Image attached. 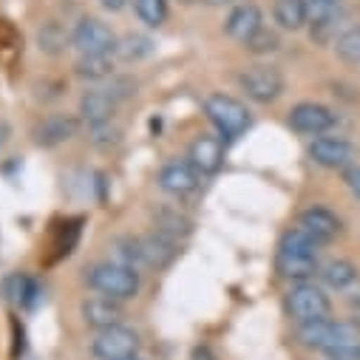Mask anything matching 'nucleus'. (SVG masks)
I'll use <instances>...</instances> for the list:
<instances>
[{"label":"nucleus","instance_id":"35","mask_svg":"<svg viewBox=\"0 0 360 360\" xmlns=\"http://www.w3.org/2000/svg\"><path fill=\"white\" fill-rule=\"evenodd\" d=\"M196 360H213V357H210L207 349H199V352H196Z\"/></svg>","mask_w":360,"mask_h":360},{"label":"nucleus","instance_id":"28","mask_svg":"<svg viewBox=\"0 0 360 360\" xmlns=\"http://www.w3.org/2000/svg\"><path fill=\"white\" fill-rule=\"evenodd\" d=\"M244 49L247 51H252V54H273V51H278L281 49V37L273 32V29H266V26H261L247 43H244Z\"/></svg>","mask_w":360,"mask_h":360},{"label":"nucleus","instance_id":"11","mask_svg":"<svg viewBox=\"0 0 360 360\" xmlns=\"http://www.w3.org/2000/svg\"><path fill=\"white\" fill-rule=\"evenodd\" d=\"M340 20V0H307V26L312 29V40L329 43L335 37Z\"/></svg>","mask_w":360,"mask_h":360},{"label":"nucleus","instance_id":"19","mask_svg":"<svg viewBox=\"0 0 360 360\" xmlns=\"http://www.w3.org/2000/svg\"><path fill=\"white\" fill-rule=\"evenodd\" d=\"M318 276H321L323 287H329V290H335V292H343L360 273H357V266H354L352 261H346V258H332V261L321 264Z\"/></svg>","mask_w":360,"mask_h":360},{"label":"nucleus","instance_id":"27","mask_svg":"<svg viewBox=\"0 0 360 360\" xmlns=\"http://www.w3.org/2000/svg\"><path fill=\"white\" fill-rule=\"evenodd\" d=\"M335 54L343 63H352V65L360 63V26H352L335 37Z\"/></svg>","mask_w":360,"mask_h":360},{"label":"nucleus","instance_id":"33","mask_svg":"<svg viewBox=\"0 0 360 360\" xmlns=\"http://www.w3.org/2000/svg\"><path fill=\"white\" fill-rule=\"evenodd\" d=\"M100 4H103V9H108V12H122V9L131 4V0H100Z\"/></svg>","mask_w":360,"mask_h":360},{"label":"nucleus","instance_id":"13","mask_svg":"<svg viewBox=\"0 0 360 360\" xmlns=\"http://www.w3.org/2000/svg\"><path fill=\"white\" fill-rule=\"evenodd\" d=\"M188 162H191L202 176L219 173L221 165H224V139H221V136H207V134H202V136L191 145Z\"/></svg>","mask_w":360,"mask_h":360},{"label":"nucleus","instance_id":"17","mask_svg":"<svg viewBox=\"0 0 360 360\" xmlns=\"http://www.w3.org/2000/svg\"><path fill=\"white\" fill-rule=\"evenodd\" d=\"M82 321L91 329H108L122 323V301H114L108 295H94L82 301Z\"/></svg>","mask_w":360,"mask_h":360},{"label":"nucleus","instance_id":"36","mask_svg":"<svg viewBox=\"0 0 360 360\" xmlns=\"http://www.w3.org/2000/svg\"><path fill=\"white\" fill-rule=\"evenodd\" d=\"M128 360H142V357H139V354H136V357H128Z\"/></svg>","mask_w":360,"mask_h":360},{"label":"nucleus","instance_id":"3","mask_svg":"<svg viewBox=\"0 0 360 360\" xmlns=\"http://www.w3.org/2000/svg\"><path fill=\"white\" fill-rule=\"evenodd\" d=\"M205 114L210 117V122L216 125V131L224 142L238 139L252 125V117H250L247 105L236 97H227V94H210L205 100Z\"/></svg>","mask_w":360,"mask_h":360},{"label":"nucleus","instance_id":"14","mask_svg":"<svg viewBox=\"0 0 360 360\" xmlns=\"http://www.w3.org/2000/svg\"><path fill=\"white\" fill-rule=\"evenodd\" d=\"M298 227H304V230H307L315 241H321V244L335 241V238L340 236V230H343L340 219H338L329 207H321V205L307 207V210L298 216Z\"/></svg>","mask_w":360,"mask_h":360},{"label":"nucleus","instance_id":"15","mask_svg":"<svg viewBox=\"0 0 360 360\" xmlns=\"http://www.w3.org/2000/svg\"><path fill=\"white\" fill-rule=\"evenodd\" d=\"M276 266L278 273L287 278V281H309L318 269H321V261H318V252H298V250H281L278 247V258H276Z\"/></svg>","mask_w":360,"mask_h":360},{"label":"nucleus","instance_id":"20","mask_svg":"<svg viewBox=\"0 0 360 360\" xmlns=\"http://www.w3.org/2000/svg\"><path fill=\"white\" fill-rule=\"evenodd\" d=\"M114 60H117L114 54H79V60L74 63V71L79 79L100 82L114 74Z\"/></svg>","mask_w":360,"mask_h":360},{"label":"nucleus","instance_id":"18","mask_svg":"<svg viewBox=\"0 0 360 360\" xmlns=\"http://www.w3.org/2000/svg\"><path fill=\"white\" fill-rule=\"evenodd\" d=\"M79 131V120L77 117H68V114H54V117H46L37 128H34V142L40 148H57L63 142H68L71 136H77Z\"/></svg>","mask_w":360,"mask_h":360},{"label":"nucleus","instance_id":"9","mask_svg":"<svg viewBox=\"0 0 360 360\" xmlns=\"http://www.w3.org/2000/svg\"><path fill=\"white\" fill-rule=\"evenodd\" d=\"M309 159L326 170H346L354 162V145L340 136H315L307 148Z\"/></svg>","mask_w":360,"mask_h":360},{"label":"nucleus","instance_id":"23","mask_svg":"<svg viewBox=\"0 0 360 360\" xmlns=\"http://www.w3.org/2000/svg\"><path fill=\"white\" fill-rule=\"evenodd\" d=\"M153 219H156V233H162L173 241H179L182 236H191V230H193V221L185 213L173 210V207H162Z\"/></svg>","mask_w":360,"mask_h":360},{"label":"nucleus","instance_id":"22","mask_svg":"<svg viewBox=\"0 0 360 360\" xmlns=\"http://www.w3.org/2000/svg\"><path fill=\"white\" fill-rule=\"evenodd\" d=\"M4 290H6V298H9L12 304H18V307H34L37 298H40V287H37V281H34L32 276H23V273L6 278Z\"/></svg>","mask_w":360,"mask_h":360},{"label":"nucleus","instance_id":"29","mask_svg":"<svg viewBox=\"0 0 360 360\" xmlns=\"http://www.w3.org/2000/svg\"><path fill=\"white\" fill-rule=\"evenodd\" d=\"M91 142L100 145V148H108V145L120 142V131L111 128V122H105V125H94V128H91Z\"/></svg>","mask_w":360,"mask_h":360},{"label":"nucleus","instance_id":"7","mask_svg":"<svg viewBox=\"0 0 360 360\" xmlns=\"http://www.w3.org/2000/svg\"><path fill=\"white\" fill-rule=\"evenodd\" d=\"M71 46L79 54H114L117 34L111 32L108 23L97 18H82L71 32Z\"/></svg>","mask_w":360,"mask_h":360},{"label":"nucleus","instance_id":"37","mask_svg":"<svg viewBox=\"0 0 360 360\" xmlns=\"http://www.w3.org/2000/svg\"><path fill=\"white\" fill-rule=\"evenodd\" d=\"M182 4H191V0H182Z\"/></svg>","mask_w":360,"mask_h":360},{"label":"nucleus","instance_id":"16","mask_svg":"<svg viewBox=\"0 0 360 360\" xmlns=\"http://www.w3.org/2000/svg\"><path fill=\"white\" fill-rule=\"evenodd\" d=\"M264 26V15L255 4H236L224 20V32L227 37L238 40V43H247L258 29Z\"/></svg>","mask_w":360,"mask_h":360},{"label":"nucleus","instance_id":"31","mask_svg":"<svg viewBox=\"0 0 360 360\" xmlns=\"http://www.w3.org/2000/svg\"><path fill=\"white\" fill-rule=\"evenodd\" d=\"M340 295H343V298H346V301H349L354 309H360V276H357V278H354V281H352V284H349V287H346Z\"/></svg>","mask_w":360,"mask_h":360},{"label":"nucleus","instance_id":"25","mask_svg":"<svg viewBox=\"0 0 360 360\" xmlns=\"http://www.w3.org/2000/svg\"><path fill=\"white\" fill-rule=\"evenodd\" d=\"M65 43H71V34H68L60 23L49 20V23L40 26V32H37V46H40V51H46V54H60Z\"/></svg>","mask_w":360,"mask_h":360},{"label":"nucleus","instance_id":"30","mask_svg":"<svg viewBox=\"0 0 360 360\" xmlns=\"http://www.w3.org/2000/svg\"><path fill=\"white\" fill-rule=\"evenodd\" d=\"M343 173H346L343 179H346V185H349L352 196H354V199H360V165H352V167H346Z\"/></svg>","mask_w":360,"mask_h":360},{"label":"nucleus","instance_id":"24","mask_svg":"<svg viewBox=\"0 0 360 360\" xmlns=\"http://www.w3.org/2000/svg\"><path fill=\"white\" fill-rule=\"evenodd\" d=\"M153 51V40L145 37V34H125L122 40H117V49H114V57L122 60V63H136L142 57H148Z\"/></svg>","mask_w":360,"mask_h":360},{"label":"nucleus","instance_id":"12","mask_svg":"<svg viewBox=\"0 0 360 360\" xmlns=\"http://www.w3.org/2000/svg\"><path fill=\"white\" fill-rule=\"evenodd\" d=\"M117 105L120 100L108 91V88H94V91H85L82 100H79V117L88 128H94V125H105L114 120L117 114Z\"/></svg>","mask_w":360,"mask_h":360},{"label":"nucleus","instance_id":"10","mask_svg":"<svg viewBox=\"0 0 360 360\" xmlns=\"http://www.w3.org/2000/svg\"><path fill=\"white\" fill-rule=\"evenodd\" d=\"M202 185V173L191 165V162H167L159 170V188L176 199L196 193Z\"/></svg>","mask_w":360,"mask_h":360},{"label":"nucleus","instance_id":"6","mask_svg":"<svg viewBox=\"0 0 360 360\" xmlns=\"http://www.w3.org/2000/svg\"><path fill=\"white\" fill-rule=\"evenodd\" d=\"M139 335L122 323L117 326H108V329H100L91 340V352L100 357V360H128V357H136L139 354Z\"/></svg>","mask_w":360,"mask_h":360},{"label":"nucleus","instance_id":"32","mask_svg":"<svg viewBox=\"0 0 360 360\" xmlns=\"http://www.w3.org/2000/svg\"><path fill=\"white\" fill-rule=\"evenodd\" d=\"M329 360H360V346H352V349H340V352H332Z\"/></svg>","mask_w":360,"mask_h":360},{"label":"nucleus","instance_id":"2","mask_svg":"<svg viewBox=\"0 0 360 360\" xmlns=\"http://www.w3.org/2000/svg\"><path fill=\"white\" fill-rule=\"evenodd\" d=\"M88 287L114 301H131L139 295V269L125 266L120 261H100L88 269Z\"/></svg>","mask_w":360,"mask_h":360},{"label":"nucleus","instance_id":"26","mask_svg":"<svg viewBox=\"0 0 360 360\" xmlns=\"http://www.w3.org/2000/svg\"><path fill=\"white\" fill-rule=\"evenodd\" d=\"M134 9L148 29H159L167 20V0H134Z\"/></svg>","mask_w":360,"mask_h":360},{"label":"nucleus","instance_id":"8","mask_svg":"<svg viewBox=\"0 0 360 360\" xmlns=\"http://www.w3.org/2000/svg\"><path fill=\"white\" fill-rule=\"evenodd\" d=\"M287 122H290L292 131H298V134H304V136H323L326 131L335 128L338 114H335L332 108L321 105V103H298V105L290 111Z\"/></svg>","mask_w":360,"mask_h":360},{"label":"nucleus","instance_id":"5","mask_svg":"<svg viewBox=\"0 0 360 360\" xmlns=\"http://www.w3.org/2000/svg\"><path fill=\"white\" fill-rule=\"evenodd\" d=\"M238 85L241 91L252 100V103H276L284 94V74L276 65H250L238 74Z\"/></svg>","mask_w":360,"mask_h":360},{"label":"nucleus","instance_id":"4","mask_svg":"<svg viewBox=\"0 0 360 360\" xmlns=\"http://www.w3.org/2000/svg\"><path fill=\"white\" fill-rule=\"evenodd\" d=\"M287 309L295 323H312L332 315V301L323 287L312 281H301L287 292Z\"/></svg>","mask_w":360,"mask_h":360},{"label":"nucleus","instance_id":"1","mask_svg":"<svg viewBox=\"0 0 360 360\" xmlns=\"http://www.w3.org/2000/svg\"><path fill=\"white\" fill-rule=\"evenodd\" d=\"M295 338L301 346L307 349H318V352H340V349H352L360 346V321H312V323H298Z\"/></svg>","mask_w":360,"mask_h":360},{"label":"nucleus","instance_id":"34","mask_svg":"<svg viewBox=\"0 0 360 360\" xmlns=\"http://www.w3.org/2000/svg\"><path fill=\"white\" fill-rule=\"evenodd\" d=\"M205 6H236V0H202Z\"/></svg>","mask_w":360,"mask_h":360},{"label":"nucleus","instance_id":"21","mask_svg":"<svg viewBox=\"0 0 360 360\" xmlns=\"http://www.w3.org/2000/svg\"><path fill=\"white\" fill-rule=\"evenodd\" d=\"M273 18H276L278 29H284V32L307 29V0H276Z\"/></svg>","mask_w":360,"mask_h":360}]
</instances>
